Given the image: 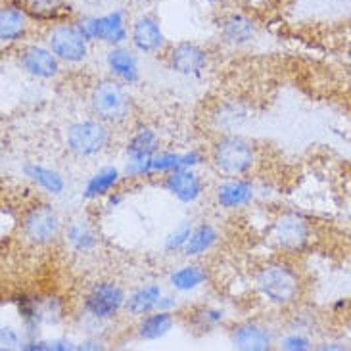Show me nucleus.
<instances>
[{"label":"nucleus","mask_w":351,"mask_h":351,"mask_svg":"<svg viewBox=\"0 0 351 351\" xmlns=\"http://www.w3.org/2000/svg\"><path fill=\"white\" fill-rule=\"evenodd\" d=\"M121 202H123V194H119V192H110V194H108V204H110V206H119V204H121Z\"/></svg>","instance_id":"obj_35"},{"label":"nucleus","mask_w":351,"mask_h":351,"mask_svg":"<svg viewBox=\"0 0 351 351\" xmlns=\"http://www.w3.org/2000/svg\"><path fill=\"white\" fill-rule=\"evenodd\" d=\"M129 38L134 50L141 54H158L165 48V33L162 29V21L154 14L136 16L129 29Z\"/></svg>","instance_id":"obj_10"},{"label":"nucleus","mask_w":351,"mask_h":351,"mask_svg":"<svg viewBox=\"0 0 351 351\" xmlns=\"http://www.w3.org/2000/svg\"><path fill=\"white\" fill-rule=\"evenodd\" d=\"M177 305H179V302H177V298L175 295H162V300H160V304H158V309L160 311H175L177 309Z\"/></svg>","instance_id":"obj_32"},{"label":"nucleus","mask_w":351,"mask_h":351,"mask_svg":"<svg viewBox=\"0 0 351 351\" xmlns=\"http://www.w3.org/2000/svg\"><path fill=\"white\" fill-rule=\"evenodd\" d=\"M136 50L123 47H112L106 54V66L114 79L121 81L123 85H134L141 81V69H138V58L134 54Z\"/></svg>","instance_id":"obj_17"},{"label":"nucleus","mask_w":351,"mask_h":351,"mask_svg":"<svg viewBox=\"0 0 351 351\" xmlns=\"http://www.w3.org/2000/svg\"><path fill=\"white\" fill-rule=\"evenodd\" d=\"M230 343L240 351H269L275 346V332L263 323L244 321L230 330Z\"/></svg>","instance_id":"obj_13"},{"label":"nucleus","mask_w":351,"mask_h":351,"mask_svg":"<svg viewBox=\"0 0 351 351\" xmlns=\"http://www.w3.org/2000/svg\"><path fill=\"white\" fill-rule=\"evenodd\" d=\"M211 119L221 133H232L247 119V108L240 100H225L215 108Z\"/></svg>","instance_id":"obj_25"},{"label":"nucleus","mask_w":351,"mask_h":351,"mask_svg":"<svg viewBox=\"0 0 351 351\" xmlns=\"http://www.w3.org/2000/svg\"><path fill=\"white\" fill-rule=\"evenodd\" d=\"M206 282H208V271H206V267L199 265V263L180 265L177 269H173L171 275H169V286L175 292H180V294L194 292Z\"/></svg>","instance_id":"obj_21"},{"label":"nucleus","mask_w":351,"mask_h":351,"mask_svg":"<svg viewBox=\"0 0 351 351\" xmlns=\"http://www.w3.org/2000/svg\"><path fill=\"white\" fill-rule=\"evenodd\" d=\"M19 67L37 79H54L60 73V58L48 47L29 45L19 50L18 54Z\"/></svg>","instance_id":"obj_12"},{"label":"nucleus","mask_w":351,"mask_h":351,"mask_svg":"<svg viewBox=\"0 0 351 351\" xmlns=\"http://www.w3.org/2000/svg\"><path fill=\"white\" fill-rule=\"evenodd\" d=\"M204 2H208V4H219V2H223V0H204Z\"/></svg>","instance_id":"obj_37"},{"label":"nucleus","mask_w":351,"mask_h":351,"mask_svg":"<svg viewBox=\"0 0 351 351\" xmlns=\"http://www.w3.org/2000/svg\"><path fill=\"white\" fill-rule=\"evenodd\" d=\"M211 163L221 175L246 177L257 162L254 143L234 133H223L211 146Z\"/></svg>","instance_id":"obj_2"},{"label":"nucleus","mask_w":351,"mask_h":351,"mask_svg":"<svg viewBox=\"0 0 351 351\" xmlns=\"http://www.w3.org/2000/svg\"><path fill=\"white\" fill-rule=\"evenodd\" d=\"M23 175L29 180H33L38 189H43L47 194H52V196H60L66 190L64 175L56 171V169H52V167H47V165L33 162L25 163L23 165Z\"/></svg>","instance_id":"obj_22"},{"label":"nucleus","mask_w":351,"mask_h":351,"mask_svg":"<svg viewBox=\"0 0 351 351\" xmlns=\"http://www.w3.org/2000/svg\"><path fill=\"white\" fill-rule=\"evenodd\" d=\"M64 237H66L67 244L73 247L77 254L93 252L98 244L95 230L88 227L85 221H71L64 230Z\"/></svg>","instance_id":"obj_27"},{"label":"nucleus","mask_w":351,"mask_h":351,"mask_svg":"<svg viewBox=\"0 0 351 351\" xmlns=\"http://www.w3.org/2000/svg\"><path fill=\"white\" fill-rule=\"evenodd\" d=\"M315 228L309 219L298 211H286L275 221L273 240L286 254H298L313 242Z\"/></svg>","instance_id":"obj_7"},{"label":"nucleus","mask_w":351,"mask_h":351,"mask_svg":"<svg viewBox=\"0 0 351 351\" xmlns=\"http://www.w3.org/2000/svg\"><path fill=\"white\" fill-rule=\"evenodd\" d=\"M121 180V171L117 167H102L100 171H96L83 190V198L96 199L108 196L112 190L117 186V182Z\"/></svg>","instance_id":"obj_26"},{"label":"nucleus","mask_w":351,"mask_h":351,"mask_svg":"<svg viewBox=\"0 0 351 351\" xmlns=\"http://www.w3.org/2000/svg\"><path fill=\"white\" fill-rule=\"evenodd\" d=\"M192 228H194L192 219H182L179 225L169 232V237L165 238L163 250H165L167 254H182V250H184L190 234H192Z\"/></svg>","instance_id":"obj_29"},{"label":"nucleus","mask_w":351,"mask_h":351,"mask_svg":"<svg viewBox=\"0 0 351 351\" xmlns=\"http://www.w3.org/2000/svg\"><path fill=\"white\" fill-rule=\"evenodd\" d=\"M219 242V230L211 223L204 221L199 225H194L192 234H190L186 246L182 250V256L194 259V257L206 256L211 247Z\"/></svg>","instance_id":"obj_24"},{"label":"nucleus","mask_w":351,"mask_h":351,"mask_svg":"<svg viewBox=\"0 0 351 351\" xmlns=\"http://www.w3.org/2000/svg\"><path fill=\"white\" fill-rule=\"evenodd\" d=\"M209 56L208 50L196 43H177L167 54V67L184 77H198L206 71Z\"/></svg>","instance_id":"obj_11"},{"label":"nucleus","mask_w":351,"mask_h":351,"mask_svg":"<svg viewBox=\"0 0 351 351\" xmlns=\"http://www.w3.org/2000/svg\"><path fill=\"white\" fill-rule=\"evenodd\" d=\"M173 326H175V315L171 311L156 309L152 313L141 317L136 324V336L143 342H156L171 332Z\"/></svg>","instance_id":"obj_19"},{"label":"nucleus","mask_w":351,"mask_h":351,"mask_svg":"<svg viewBox=\"0 0 351 351\" xmlns=\"http://www.w3.org/2000/svg\"><path fill=\"white\" fill-rule=\"evenodd\" d=\"M280 348L286 351H305L311 350V338L304 332H292L280 340Z\"/></svg>","instance_id":"obj_30"},{"label":"nucleus","mask_w":351,"mask_h":351,"mask_svg":"<svg viewBox=\"0 0 351 351\" xmlns=\"http://www.w3.org/2000/svg\"><path fill=\"white\" fill-rule=\"evenodd\" d=\"M225 319H227V315L223 309L204 305V307H198L189 315V326L196 328L199 332H211L213 328H217L225 323Z\"/></svg>","instance_id":"obj_28"},{"label":"nucleus","mask_w":351,"mask_h":351,"mask_svg":"<svg viewBox=\"0 0 351 351\" xmlns=\"http://www.w3.org/2000/svg\"><path fill=\"white\" fill-rule=\"evenodd\" d=\"M110 143L108 123L100 119H83L67 127L66 146L77 158H93L102 154Z\"/></svg>","instance_id":"obj_6"},{"label":"nucleus","mask_w":351,"mask_h":351,"mask_svg":"<svg viewBox=\"0 0 351 351\" xmlns=\"http://www.w3.org/2000/svg\"><path fill=\"white\" fill-rule=\"evenodd\" d=\"M162 186L182 204H194L206 192V182L194 169H179L163 175Z\"/></svg>","instance_id":"obj_14"},{"label":"nucleus","mask_w":351,"mask_h":351,"mask_svg":"<svg viewBox=\"0 0 351 351\" xmlns=\"http://www.w3.org/2000/svg\"><path fill=\"white\" fill-rule=\"evenodd\" d=\"M71 351V350H79V346H75L73 342L69 340H50V351Z\"/></svg>","instance_id":"obj_33"},{"label":"nucleus","mask_w":351,"mask_h":351,"mask_svg":"<svg viewBox=\"0 0 351 351\" xmlns=\"http://www.w3.org/2000/svg\"><path fill=\"white\" fill-rule=\"evenodd\" d=\"M88 43L98 40L110 47H119L129 38V25L125 18V10H114L104 16H90L77 21Z\"/></svg>","instance_id":"obj_8"},{"label":"nucleus","mask_w":351,"mask_h":351,"mask_svg":"<svg viewBox=\"0 0 351 351\" xmlns=\"http://www.w3.org/2000/svg\"><path fill=\"white\" fill-rule=\"evenodd\" d=\"M88 106L96 119L108 125L125 123L133 114V98L117 79H104L96 83L88 95Z\"/></svg>","instance_id":"obj_3"},{"label":"nucleus","mask_w":351,"mask_h":351,"mask_svg":"<svg viewBox=\"0 0 351 351\" xmlns=\"http://www.w3.org/2000/svg\"><path fill=\"white\" fill-rule=\"evenodd\" d=\"M219 35L230 47H246L257 37V23L244 12H230L219 21Z\"/></svg>","instance_id":"obj_15"},{"label":"nucleus","mask_w":351,"mask_h":351,"mask_svg":"<svg viewBox=\"0 0 351 351\" xmlns=\"http://www.w3.org/2000/svg\"><path fill=\"white\" fill-rule=\"evenodd\" d=\"M163 290L162 286L158 282H150V285H144L141 288L133 290L131 294L127 295V302H125V311L141 319L144 315L152 313L158 309V304L162 300Z\"/></svg>","instance_id":"obj_18"},{"label":"nucleus","mask_w":351,"mask_h":351,"mask_svg":"<svg viewBox=\"0 0 351 351\" xmlns=\"http://www.w3.org/2000/svg\"><path fill=\"white\" fill-rule=\"evenodd\" d=\"M256 198V184L244 177H230L215 189V202L223 209L246 208Z\"/></svg>","instance_id":"obj_16"},{"label":"nucleus","mask_w":351,"mask_h":351,"mask_svg":"<svg viewBox=\"0 0 351 351\" xmlns=\"http://www.w3.org/2000/svg\"><path fill=\"white\" fill-rule=\"evenodd\" d=\"M77 346H79V350H104V342L98 340L96 336L86 338V340H83L81 343H77Z\"/></svg>","instance_id":"obj_34"},{"label":"nucleus","mask_w":351,"mask_h":351,"mask_svg":"<svg viewBox=\"0 0 351 351\" xmlns=\"http://www.w3.org/2000/svg\"><path fill=\"white\" fill-rule=\"evenodd\" d=\"M134 4H141V6H146V4H152L154 0H133Z\"/></svg>","instance_id":"obj_36"},{"label":"nucleus","mask_w":351,"mask_h":351,"mask_svg":"<svg viewBox=\"0 0 351 351\" xmlns=\"http://www.w3.org/2000/svg\"><path fill=\"white\" fill-rule=\"evenodd\" d=\"M127 294L123 286L114 280H98L83 298V311L88 319L108 323L125 309Z\"/></svg>","instance_id":"obj_4"},{"label":"nucleus","mask_w":351,"mask_h":351,"mask_svg":"<svg viewBox=\"0 0 351 351\" xmlns=\"http://www.w3.org/2000/svg\"><path fill=\"white\" fill-rule=\"evenodd\" d=\"M256 288L259 295L276 307L295 305L304 292V280L292 263L275 259L257 269Z\"/></svg>","instance_id":"obj_1"},{"label":"nucleus","mask_w":351,"mask_h":351,"mask_svg":"<svg viewBox=\"0 0 351 351\" xmlns=\"http://www.w3.org/2000/svg\"><path fill=\"white\" fill-rule=\"evenodd\" d=\"M23 238L33 246H48L56 242L62 234V219L54 206L38 202L23 213L21 217Z\"/></svg>","instance_id":"obj_5"},{"label":"nucleus","mask_w":351,"mask_h":351,"mask_svg":"<svg viewBox=\"0 0 351 351\" xmlns=\"http://www.w3.org/2000/svg\"><path fill=\"white\" fill-rule=\"evenodd\" d=\"M29 19L25 12L16 6H2L0 10V38L2 43H18L27 35Z\"/></svg>","instance_id":"obj_23"},{"label":"nucleus","mask_w":351,"mask_h":351,"mask_svg":"<svg viewBox=\"0 0 351 351\" xmlns=\"http://www.w3.org/2000/svg\"><path fill=\"white\" fill-rule=\"evenodd\" d=\"M0 343L2 350H21V336L18 330H14L12 326H2L0 330Z\"/></svg>","instance_id":"obj_31"},{"label":"nucleus","mask_w":351,"mask_h":351,"mask_svg":"<svg viewBox=\"0 0 351 351\" xmlns=\"http://www.w3.org/2000/svg\"><path fill=\"white\" fill-rule=\"evenodd\" d=\"M160 152V136L150 127H141L134 131L127 143V160L129 162H148Z\"/></svg>","instance_id":"obj_20"},{"label":"nucleus","mask_w":351,"mask_h":351,"mask_svg":"<svg viewBox=\"0 0 351 351\" xmlns=\"http://www.w3.org/2000/svg\"><path fill=\"white\" fill-rule=\"evenodd\" d=\"M47 47L66 64H81L88 56V38L77 23H60L50 29Z\"/></svg>","instance_id":"obj_9"}]
</instances>
